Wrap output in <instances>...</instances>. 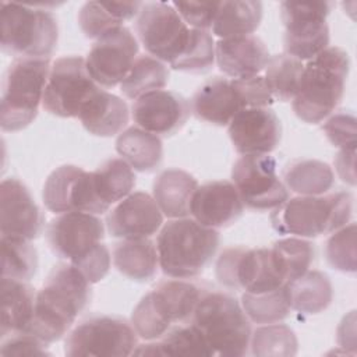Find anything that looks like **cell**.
<instances>
[{"mask_svg": "<svg viewBox=\"0 0 357 357\" xmlns=\"http://www.w3.org/2000/svg\"><path fill=\"white\" fill-rule=\"evenodd\" d=\"M36 293L22 280L1 276V339L25 332L32 321Z\"/></svg>", "mask_w": 357, "mask_h": 357, "instance_id": "cell-26", "label": "cell"}, {"mask_svg": "<svg viewBox=\"0 0 357 357\" xmlns=\"http://www.w3.org/2000/svg\"><path fill=\"white\" fill-rule=\"evenodd\" d=\"M290 308L303 314H318L328 308L332 301V284L321 271H307L286 283Z\"/></svg>", "mask_w": 357, "mask_h": 357, "instance_id": "cell-32", "label": "cell"}, {"mask_svg": "<svg viewBox=\"0 0 357 357\" xmlns=\"http://www.w3.org/2000/svg\"><path fill=\"white\" fill-rule=\"evenodd\" d=\"M325 257L333 269L344 273L356 272V223L335 230L326 241Z\"/></svg>", "mask_w": 357, "mask_h": 357, "instance_id": "cell-43", "label": "cell"}, {"mask_svg": "<svg viewBox=\"0 0 357 357\" xmlns=\"http://www.w3.org/2000/svg\"><path fill=\"white\" fill-rule=\"evenodd\" d=\"M286 282L271 248H241L234 275V289L264 293L284 286Z\"/></svg>", "mask_w": 357, "mask_h": 357, "instance_id": "cell-24", "label": "cell"}, {"mask_svg": "<svg viewBox=\"0 0 357 357\" xmlns=\"http://www.w3.org/2000/svg\"><path fill=\"white\" fill-rule=\"evenodd\" d=\"M188 102L172 91H153L134 100L131 114L138 127L155 135H172L178 131L188 114Z\"/></svg>", "mask_w": 357, "mask_h": 357, "instance_id": "cell-19", "label": "cell"}, {"mask_svg": "<svg viewBox=\"0 0 357 357\" xmlns=\"http://www.w3.org/2000/svg\"><path fill=\"white\" fill-rule=\"evenodd\" d=\"M354 156H356V148H343L339 151V153L335 158V167L340 178L351 185L356 183V174H354Z\"/></svg>", "mask_w": 357, "mask_h": 357, "instance_id": "cell-50", "label": "cell"}, {"mask_svg": "<svg viewBox=\"0 0 357 357\" xmlns=\"http://www.w3.org/2000/svg\"><path fill=\"white\" fill-rule=\"evenodd\" d=\"M172 6L176 8L178 15L187 25H191L195 29L208 31L209 28H212L219 1H174Z\"/></svg>", "mask_w": 357, "mask_h": 357, "instance_id": "cell-45", "label": "cell"}, {"mask_svg": "<svg viewBox=\"0 0 357 357\" xmlns=\"http://www.w3.org/2000/svg\"><path fill=\"white\" fill-rule=\"evenodd\" d=\"M46 342L28 332L13 333L3 339L1 356H50Z\"/></svg>", "mask_w": 357, "mask_h": 357, "instance_id": "cell-46", "label": "cell"}, {"mask_svg": "<svg viewBox=\"0 0 357 357\" xmlns=\"http://www.w3.org/2000/svg\"><path fill=\"white\" fill-rule=\"evenodd\" d=\"M254 356H294L297 353V339L294 332L283 324H268L258 328L251 337Z\"/></svg>", "mask_w": 357, "mask_h": 357, "instance_id": "cell-41", "label": "cell"}, {"mask_svg": "<svg viewBox=\"0 0 357 357\" xmlns=\"http://www.w3.org/2000/svg\"><path fill=\"white\" fill-rule=\"evenodd\" d=\"M169 79L166 66L152 56H138L132 63L128 74L120 84V91L130 99L162 89Z\"/></svg>", "mask_w": 357, "mask_h": 357, "instance_id": "cell-35", "label": "cell"}, {"mask_svg": "<svg viewBox=\"0 0 357 357\" xmlns=\"http://www.w3.org/2000/svg\"><path fill=\"white\" fill-rule=\"evenodd\" d=\"M105 236L103 222L88 212H67L52 219L46 237L50 250L75 264L95 248Z\"/></svg>", "mask_w": 357, "mask_h": 357, "instance_id": "cell-16", "label": "cell"}, {"mask_svg": "<svg viewBox=\"0 0 357 357\" xmlns=\"http://www.w3.org/2000/svg\"><path fill=\"white\" fill-rule=\"evenodd\" d=\"M116 151L121 159L138 172L155 170L163 158L160 138L141 127H130L121 131L116 139Z\"/></svg>", "mask_w": 357, "mask_h": 357, "instance_id": "cell-30", "label": "cell"}, {"mask_svg": "<svg viewBox=\"0 0 357 357\" xmlns=\"http://www.w3.org/2000/svg\"><path fill=\"white\" fill-rule=\"evenodd\" d=\"M233 184L250 209H275L289 199L286 185L276 174V160L269 155H243L231 170Z\"/></svg>", "mask_w": 357, "mask_h": 357, "instance_id": "cell-13", "label": "cell"}, {"mask_svg": "<svg viewBox=\"0 0 357 357\" xmlns=\"http://www.w3.org/2000/svg\"><path fill=\"white\" fill-rule=\"evenodd\" d=\"M88 279L73 264H57L36 293L32 321L25 332L46 343L61 339L91 298Z\"/></svg>", "mask_w": 357, "mask_h": 357, "instance_id": "cell-1", "label": "cell"}, {"mask_svg": "<svg viewBox=\"0 0 357 357\" xmlns=\"http://www.w3.org/2000/svg\"><path fill=\"white\" fill-rule=\"evenodd\" d=\"M328 1H282L280 17L284 25V50L298 60H311L329 43L326 17Z\"/></svg>", "mask_w": 357, "mask_h": 357, "instance_id": "cell-9", "label": "cell"}, {"mask_svg": "<svg viewBox=\"0 0 357 357\" xmlns=\"http://www.w3.org/2000/svg\"><path fill=\"white\" fill-rule=\"evenodd\" d=\"M283 178L291 191L300 195H322L332 188L333 172L325 162L315 159H300L289 163Z\"/></svg>", "mask_w": 357, "mask_h": 357, "instance_id": "cell-33", "label": "cell"}, {"mask_svg": "<svg viewBox=\"0 0 357 357\" xmlns=\"http://www.w3.org/2000/svg\"><path fill=\"white\" fill-rule=\"evenodd\" d=\"M135 26L145 50L169 64L183 53L190 39V28L176 8L162 1L144 4Z\"/></svg>", "mask_w": 357, "mask_h": 357, "instance_id": "cell-12", "label": "cell"}, {"mask_svg": "<svg viewBox=\"0 0 357 357\" xmlns=\"http://www.w3.org/2000/svg\"><path fill=\"white\" fill-rule=\"evenodd\" d=\"M110 261L112 259L107 247L99 243L85 257H82L73 265L81 271V273L88 279L89 283H98L107 275Z\"/></svg>", "mask_w": 357, "mask_h": 357, "instance_id": "cell-48", "label": "cell"}, {"mask_svg": "<svg viewBox=\"0 0 357 357\" xmlns=\"http://www.w3.org/2000/svg\"><path fill=\"white\" fill-rule=\"evenodd\" d=\"M324 131L328 139L339 148H356V119L347 113L332 116L325 124Z\"/></svg>", "mask_w": 357, "mask_h": 357, "instance_id": "cell-47", "label": "cell"}, {"mask_svg": "<svg viewBox=\"0 0 357 357\" xmlns=\"http://www.w3.org/2000/svg\"><path fill=\"white\" fill-rule=\"evenodd\" d=\"M231 81L238 92L244 109L268 107L275 100L262 75H254L250 78H240Z\"/></svg>", "mask_w": 357, "mask_h": 357, "instance_id": "cell-44", "label": "cell"}, {"mask_svg": "<svg viewBox=\"0 0 357 357\" xmlns=\"http://www.w3.org/2000/svg\"><path fill=\"white\" fill-rule=\"evenodd\" d=\"M137 347V332L126 319L92 317L77 325L67 336L64 353L68 357L130 356Z\"/></svg>", "mask_w": 357, "mask_h": 357, "instance_id": "cell-11", "label": "cell"}, {"mask_svg": "<svg viewBox=\"0 0 357 357\" xmlns=\"http://www.w3.org/2000/svg\"><path fill=\"white\" fill-rule=\"evenodd\" d=\"M42 198L45 206L53 213L88 212L99 215L109 211L96 194L92 172L74 165H63L49 174Z\"/></svg>", "mask_w": 357, "mask_h": 357, "instance_id": "cell-14", "label": "cell"}, {"mask_svg": "<svg viewBox=\"0 0 357 357\" xmlns=\"http://www.w3.org/2000/svg\"><path fill=\"white\" fill-rule=\"evenodd\" d=\"M215 57L219 70L233 79L259 75L271 59L265 43L254 35L218 40Z\"/></svg>", "mask_w": 357, "mask_h": 357, "instance_id": "cell-22", "label": "cell"}, {"mask_svg": "<svg viewBox=\"0 0 357 357\" xmlns=\"http://www.w3.org/2000/svg\"><path fill=\"white\" fill-rule=\"evenodd\" d=\"M1 49L10 54L49 59L57 45L59 26L50 11L26 4L1 1Z\"/></svg>", "mask_w": 357, "mask_h": 357, "instance_id": "cell-8", "label": "cell"}, {"mask_svg": "<svg viewBox=\"0 0 357 357\" xmlns=\"http://www.w3.org/2000/svg\"><path fill=\"white\" fill-rule=\"evenodd\" d=\"M163 223V213L153 197L137 191L121 199L106 216L113 237L149 238Z\"/></svg>", "mask_w": 357, "mask_h": 357, "instance_id": "cell-20", "label": "cell"}, {"mask_svg": "<svg viewBox=\"0 0 357 357\" xmlns=\"http://www.w3.org/2000/svg\"><path fill=\"white\" fill-rule=\"evenodd\" d=\"M286 283L307 272L314 259V247L303 238H283L271 248Z\"/></svg>", "mask_w": 357, "mask_h": 357, "instance_id": "cell-39", "label": "cell"}, {"mask_svg": "<svg viewBox=\"0 0 357 357\" xmlns=\"http://www.w3.org/2000/svg\"><path fill=\"white\" fill-rule=\"evenodd\" d=\"M347 74L349 56L340 47H326L308 60L291 103L297 117L310 124L328 117L343 98Z\"/></svg>", "mask_w": 357, "mask_h": 357, "instance_id": "cell-2", "label": "cell"}, {"mask_svg": "<svg viewBox=\"0 0 357 357\" xmlns=\"http://www.w3.org/2000/svg\"><path fill=\"white\" fill-rule=\"evenodd\" d=\"M93 184L99 199L110 208L131 194L135 185L132 167L121 158H113L92 172Z\"/></svg>", "mask_w": 357, "mask_h": 357, "instance_id": "cell-34", "label": "cell"}, {"mask_svg": "<svg viewBox=\"0 0 357 357\" xmlns=\"http://www.w3.org/2000/svg\"><path fill=\"white\" fill-rule=\"evenodd\" d=\"M197 187L198 183L190 173L180 169H167L153 181V199L167 218H185L190 213L191 198Z\"/></svg>", "mask_w": 357, "mask_h": 357, "instance_id": "cell-27", "label": "cell"}, {"mask_svg": "<svg viewBox=\"0 0 357 357\" xmlns=\"http://www.w3.org/2000/svg\"><path fill=\"white\" fill-rule=\"evenodd\" d=\"M204 335L213 356L240 357L248 350L251 325L238 301L222 291H205L190 321Z\"/></svg>", "mask_w": 357, "mask_h": 357, "instance_id": "cell-6", "label": "cell"}, {"mask_svg": "<svg viewBox=\"0 0 357 357\" xmlns=\"http://www.w3.org/2000/svg\"><path fill=\"white\" fill-rule=\"evenodd\" d=\"M280 132V121L269 107L243 109L229 123V137L241 155L271 153L279 145Z\"/></svg>", "mask_w": 357, "mask_h": 357, "instance_id": "cell-18", "label": "cell"}, {"mask_svg": "<svg viewBox=\"0 0 357 357\" xmlns=\"http://www.w3.org/2000/svg\"><path fill=\"white\" fill-rule=\"evenodd\" d=\"M99 89L89 75L85 59L66 56L57 59L49 73L42 105L59 117H78L85 102Z\"/></svg>", "mask_w": 357, "mask_h": 357, "instance_id": "cell-10", "label": "cell"}, {"mask_svg": "<svg viewBox=\"0 0 357 357\" xmlns=\"http://www.w3.org/2000/svg\"><path fill=\"white\" fill-rule=\"evenodd\" d=\"M353 212V198L346 191L300 195L286 199L271 215L272 227L280 234L318 237L344 226Z\"/></svg>", "mask_w": 357, "mask_h": 357, "instance_id": "cell-4", "label": "cell"}, {"mask_svg": "<svg viewBox=\"0 0 357 357\" xmlns=\"http://www.w3.org/2000/svg\"><path fill=\"white\" fill-rule=\"evenodd\" d=\"M38 268L35 247L22 238L1 237V273L22 282L31 280Z\"/></svg>", "mask_w": 357, "mask_h": 357, "instance_id": "cell-38", "label": "cell"}, {"mask_svg": "<svg viewBox=\"0 0 357 357\" xmlns=\"http://www.w3.org/2000/svg\"><path fill=\"white\" fill-rule=\"evenodd\" d=\"M244 106L231 79L213 77L205 81L191 99L192 113L211 124L229 126Z\"/></svg>", "mask_w": 357, "mask_h": 357, "instance_id": "cell-23", "label": "cell"}, {"mask_svg": "<svg viewBox=\"0 0 357 357\" xmlns=\"http://www.w3.org/2000/svg\"><path fill=\"white\" fill-rule=\"evenodd\" d=\"M243 201L233 183L226 180L198 185L190 204V213L209 229L226 227L243 213Z\"/></svg>", "mask_w": 357, "mask_h": 357, "instance_id": "cell-21", "label": "cell"}, {"mask_svg": "<svg viewBox=\"0 0 357 357\" xmlns=\"http://www.w3.org/2000/svg\"><path fill=\"white\" fill-rule=\"evenodd\" d=\"M301 60L290 54L272 56L265 67V81L273 96L282 102L293 100L303 74Z\"/></svg>", "mask_w": 357, "mask_h": 357, "instance_id": "cell-36", "label": "cell"}, {"mask_svg": "<svg viewBox=\"0 0 357 357\" xmlns=\"http://www.w3.org/2000/svg\"><path fill=\"white\" fill-rule=\"evenodd\" d=\"M139 1H88L78 13V24L89 39H99L105 33L123 26L126 20L139 13Z\"/></svg>", "mask_w": 357, "mask_h": 357, "instance_id": "cell-28", "label": "cell"}, {"mask_svg": "<svg viewBox=\"0 0 357 357\" xmlns=\"http://www.w3.org/2000/svg\"><path fill=\"white\" fill-rule=\"evenodd\" d=\"M262 20V3L254 0L219 1L212 31L220 39L251 35Z\"/></svg>", "mask_w": 357, "mask_h": 357, "instance_id": "cell-31", "label": "cell"}, {"mask_svg": "<svg viewBox=\"0 0 357 357\" xmlns=\"http://www.w3.org/2000/svg\"><path fill=\"white\" fill-rule=\"evenodd\" d=\"M205 291L197 283L184 279L160 282L132 311L131 322L137 335L145 340H156L173 324L190 322Z\"/></svg>", "mask_w": 357, "mask_h": 357, "instance_id": "cell-5", "label": "cell"}, {"mask_svg": "<svg viewBox=\"0 0 357 357\" xmlns=\"http://www.w3.org/2000/svg\"><path fill=\"white\" fill-rule=\"evenodd\" d=\"M138 42L131 31L119 26L100 36L85 59L86 70L102 86L120 85L138 57Z\"/></svg>", "mask_w": 357, "mask_h": 357, "instance_id": "cell-15", "label": "cell"}, {"mask_svg": "<svg viewBox=\"0 0 357 357\" xmlns=\"http://www.w3.org/2000/svg\"><path fill=\"white\" fill-rule=\"evenodd\" d=\"M128 117L127 103L100 88L85 102L78 116L86 131L98 137L120 134L127 126Z\"/></svg>", "mask_w": 357, "mask_h": 357, "instance_id": "cell-25", "label": "cell"}, {"mask_svg": "<svg viewBox=\"0 0 357 357\" xmlns=\"http://www.w3.org/2000/svg\"><path fill=\"white\" fill-rule=\"evenodd\" d=\"M243 247H231L226 248L216 261V278L218 280L229 287L234 289V275H236V265Z\"/></svg>", "mask_w": 357, "mask_h": 357, "instance_id": "cell-49", "label": "cell"}, {"mask_svg": "<svg viewBox=\"0 0 357 357\" xmlns=\"http://www.w3.org/2000/svg\"><path fill=\"white\" fill-rule=\"evenodd\" d=\"M43 215L29 190L18 178H4L0 184L1 237L33 240L42 233Z\"/></svg>", "mask_w": 357, "mask_h": 357, "instance_id": "cell-17", "label": "cell"}, {"mask_svg": "<svg viewBox=\"0 0 357 357\" xmlns=\"http://www.w3.org/2000/svg\"><path fill=\"white\" fill-rule=\"evenodd\" d=\"M215 60V43L212 35L204 29H190V39L183 53L170 64L174 70L201 73L208 70Z\"/></svg>", "mask_w": 357, "mask_h": 357, "instance_id": "cell-42", "label": "cell"}, {"mask_svg": "<svg viewBox=\"0 0 357 357\" xmlns=\"http://www.w3.org/2000/svg\"><path fill=\"white\" fill-rule=\"evenodd\" d=\"M219 245V233L194 219L167 222L156 240L159 266L166 276L190 279L211 262Z\"/></svg>", "mask_w": 357, "mask_h": 357, "instance_id": "cell-3", "label": "cell"}, {"mask_svg": "<svg viewBox=\"0 0 357 357\" xmlns=\"http://www.w3.org/2000/svg\"><path fill=\"white\" fill-rule=\"evenodd\" d=\"M50 73L49 59L18 57L7 68L0 102L3 131H20L38 114Z\"/></svg>", "mask_w": 357, "mask_h": 357, "instance_id": "cell-7", "label": "cell"}, {"mask_svg": "<svg viewBox=\"0 0 357 357\" xmlns=\"http://www.w3.org/2000/svg\"><path fill=\"white\" fill-rule=\"evenodd\" d=\"M163 356L211 357L213 356L201 331L191 322L172 326L159 340Z\"/></svg>", "mask_w": 357, "mask_h": 357, "instance_id": "cell-40", "label": "cell"}, {"mask_svg": "<svg viewBox=\"0 0 357 357\" xmlns=\"http://www.w3.org/2000/svg\"><path fill=\"white\" fill-rule=\"evenodd\" d=\"M113 264L128 279L149 280L159 265L156 245L149 238H123L113 248Z\"/></svg>", "mask_w": 357, "mask_h": 357, "instance_id": "cell-29", "label": "cell"}, {"mask_svg": "<svg viewBox=\"0 0 357 357\" xmlns=\"http://www.w3.org/2000/svg\"><path fill=\"white\" fill-rule=\"evenodd\" d=\"M241 307L255 324H275L284 319L290 311V301L286 284L264 293L244 291Z\"/></svg>", "mask_w": 357, "mask_h": 357, "instance_id": "cell-37", "label": "cell"}]
</instances>
